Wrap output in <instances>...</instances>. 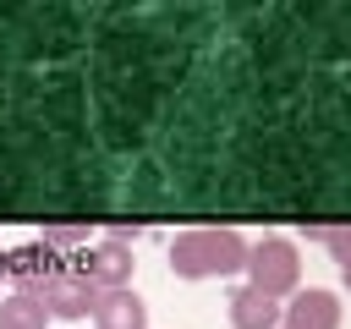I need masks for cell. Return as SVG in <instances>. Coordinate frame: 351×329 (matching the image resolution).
<instances>
[{"instance_id": "7a4b0ae2", "label": "cell", "mask_w": 351, "mask_h": 329, "mask_svg": "<svg viewBox=\"0 0 351 329\" xmlns=\"http://www.w3.org/2000/svg\"><path fill=\"white\" fill-rule=\"evenodd\" d=\"M241 274H247L252 291H263V296H274V302L296 296V291H302V258H296V241H285V236H258V241H247V263H241Z\"/></svg>"}, {"instance_id": "8992f818", "label": "cell", "mask_w": 351, "mask_h": 329, "mask_svg": "<svg viewBox=\"0 0 351 329\" xmlns=\"http://www.w3.org/2000/svg\"><path fill=\"white\" fill-rule=\"evenodd\" d=\"M93 329H148V307L143 296L126 285V291H99L93 302Z\"/></svg>"}, {"instance_id": "277c9868", "label": "cell", "mask_w": 351, "mask_h": 329, "mask_svg": "<svg viewBox=\"0 0 351 329\" xmlns=\"http://www.w3.org/2000/svg\"><path fill=\"white\" fill-rule=\"evenodd\" d=\"M132 247L121 241V236H110V241H99L93 252H88V269H77L93 291H126L132 285Z\"/></svg>"}, {"instance_id": "3957f363", "label": "cell", "mask_w": 351, "mask_h": 329, "mask_svg": "<svg viewBox=\"0 0 351 329\" xmlns=\"http://www.w3.org/2000/svg\"><path fill=\"white\" fill-rule=\"evenodd\" d=\"M280 329H340V296L324 285L296 291L291 302H280Z\"/></svg>"}, {"instance_id": "5b68a950", "label": "cell", "mask_w": 351, "mask_h": 329, "mask_svg": "<svg viewBox=\"0 0 351 329\" xmlns=\"http://www.w3.org/2000/svg\"><path fill=\"white\" fill-rule=\"evenodd\" d=\"M93 302H99V291H93L82 274H49V285H44V307H49V318H66V324L93 318Z\"/></svg>"}, {"instance_id": "30bf717a", "label": "cell", "mask_w": 351, "mask_h": 329, "mask_svg": "<svg viewBox=\"0 0 351 329\" xmlns=\"http://www.w3.org/2000/svg\"><path fill=\"white\" fill-rule=\"evenodd\" d=\"M340 285H346V291H351V263H340Z\"/></svg>"}, {"instance_id": "ba28073f", "label": "cell", "mask_w": 351, "mask_h": 329, "mask_svg": "<svg viewBox=\"0 0 351 329\" xmlns=\"http://www.w3.org/2000/svg\"><path fill=\"white\" fill-rule=\"evenodd\" d=\"M0 329H49V307H44V296H22V291H11V296L0 302Z\"/></svg>"}, {"instance_id": "6da1fadb", "label": "cell", "mask_w": 351, "mask_h": 329, "mask_svg": "<svg viewBox=\"0 0 351 329\" xmlns=\"http://www.w3.org/2000/svg\"><path fill=\"white\" fill-rule=\"evenodd\" d=\"M241 263H247V236L230 225H192L170 241L176 280H225V274H241Z\"/></svg>"}, {"instance_id": "52a82bcc", "label": "cell", "mask_w": 351, "mask_h": 329, "mask_svg": "<svg viewBox=\"0 0 351 329\" xmlns=\"http://www.w3.org/2000/svg\"><path fill=\"white\" fill-rule=\"evenodd\" d=\"M225 313H230V329H280V302L252 291V285H241Z\"/></svg>"}, {"instance_id": "9c48e42d", "label": "cell", "mask_w": 351, "mask_h": 329, "mask_svg": "<svg viewBox=\"0 0 351 329\" xmlns=\"http://www.w3.org/2000/svg\"><path fill=\"white\" fill-rule=\"evenodd\" d=\"M329 252H335V263H351V225H335V230H313Z\"/></svg>"}]
</instances>
